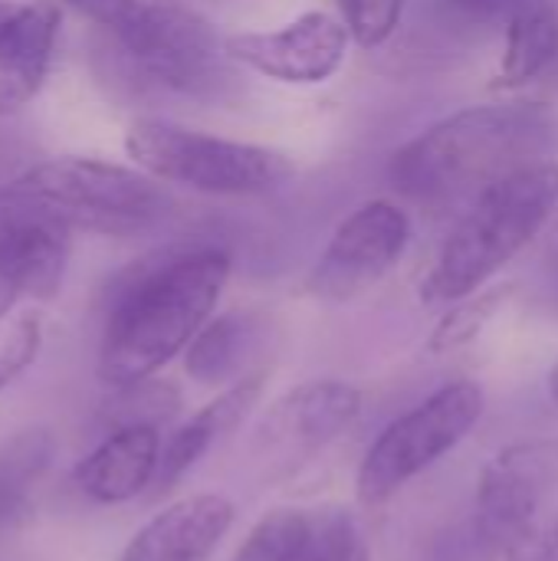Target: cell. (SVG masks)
I'll list each match as a JSON object with an SVG mask.
<instances>
[{
	"label": "cell",
	"mask_w": 558,
	"mask_h": 561,
	"mask_svg": "<svg viewBox=\"0 0 558 561\" xmlns=\"http://www.w3.org/2000/svg\"><path fill=\"white\" fill-rule=\"evenodd\" d=\"M234 260L224 247H184L138 260L109 296L95 371L109 388L155 378L214 319Z\"/></svg>",
	"instance_id": "obj_1"
},
{
	"label": "cell",
	"mask_w": 558,
	"mask_h": 561,
	"mask_svg": "<svg viewBox=\"0 0 558 561\" xmlns=\"http://www.w3.org/2000/svg\"><path fill=\"white\" fill-rule=\"evenodd\" d=\"M556 118L543 102L467 105L391 154V184L418 204H447L480 194L503 174L539 161Z\"/></svg>",
	"instance_id": "obj_2"
},
{
	"label": "cell",
	"mask_w": 558,
	"mask_h": 561,
	"mask_svg": "<svg viewBox=\"0 0 558 561\" xmlns=\"http://www.w3.org/2000/svg\"><path fill=\"white\" fill-rule=\"evenodd\" d=\"M558 217V161H529L487 184L421 279V302L454 306L480 293Z\"/></svg>",
	"instance_id": "obj_3"
},
{
	"label": "cell",
	"mask_w": 558,
	"mask_h": 561,
	"mask_svg": "<svg viewBox=\"0 0 558 561\" xmlns=\"http://www.w3.org/2000/svg\"><path fill=\"white\" fill-rule=\"evenodd\" d=\"M125 154L161 184L214 197L270 194L293 178L289 158L276 148L207 135L164 118H135L125 131Z\"/></svg>",
	"instance_id": "obj_4"
},
{
	"label": "cell",
	"mask_w": 558,
	"mask_h": 561,
	"mask_svg": "<svg viewBox=\"0 0 558 561\" xmlns=\"http://www.w3.org/2000/svg\"><path fill=\"white\" fill-rule=\"evenodd\" d=\"M10 187L49 204L72 230L102 237L145 233L171 210V194L158 178L102 158H49L13 178Z\"/></svg>",
	"instance_id": "obj_5"
},
{
	"label": "cell",
	"mask_w": 558,
	"mask_h": 561,
	"mask_svg": "<svg viewBox=\"0 0 558 561\" xmlns=\"http://www.w3.org/2000/svg\"><path fill=\"white\" fill-rule=\"evenodd\" d=\"M483 417V391L474 381H451L418 408L391 421L358 463L355 493L362 506L388 503L401 486L447 457Z\"/></svg>",
	"instance_id": "obj_6"
},
{
	"label": "cell",
	"mask_w": 558,
	"mask_h": 561,
	"mask_svg": "<svg viewBox=\"0 0 558 561\" xmlns=\"http://www.w3.org/2000/svg\"><path fill=\"white\" fill-rule=\"evenodd\" d=\"M112 36L148 79L174 92L210 89L227 59L214 23L184 0H135L132 16Z\"/></svg>",
	"instance_id": "obj_7"
},
{
	"label": "cell",
	"mask_w": 558,
	"mask_h": 561,
	"mask_svg": "<svg viewBox=\"0 0 558 561\" xmlns=\"http://www.w3.org/2000/svg\"><path fill=\"white\" fill-rule=\"evenodd\" d=\"M411 243V217L401 204L375 197L355 207L329 237L309 293L329 302H349L382 283Z\"/></svg>",
	"instance_id": "obj_8"
},
{
	"label": "cell",
	"mask_w": 558,
	"mask_h": 561,
	"mask_svg": "<svg viewBox=\"0 0 558 561\" xmlns=\"http://www.w3.org/2000/svg\"><path fill=\"white\" fill-rule=\"evenodd\" d=\"M349 46V26L326 10H306L280 30H250L224 36L227 59L283 85L329 82L342 69Z\"/></svg>",
	"instance_id": "obj_9"
},
{
	"label": "cell",
	"mask_w": 558,
	"mask_h": 561,
	"mask_svg": "<svg viewBox=\"0 0 558 561\" xmlns=\"http://www.w3.org/2000/svg\"><path fill=\"white\" fill-rule=\"evenodd\" d=\"M558 490V437L516 440L493 454L477 483V526L490 542L506 546Z\"/></svg>",
	"instance_id": "obj_10"
},
{
	"label": "cell",
	"mask_w": 558,
	"mask_h": 561,
	"mask_svg": "<svg viewBox=\"0 0 558 561\" xmlns=\"http://www.w3.org/2000/svg\"><path fill=\"white\" fill-rule=\"evenodd\" d=\"M72 247V227L43 201L13 191H0V279L20 296L53 299L62 286Z\"/></svg>",
	"instance_id": "obj_11"
},
{
	"label": "cell",
	"mask_w": 558,
	"mask_h": 561,
	"mask_svg": "<svg viewBox=\"0 0 558 561\" xmlns=\"http://www.w3.org/2000/svg\"><path fill=\"white\" fill-rule=\"evenodd\" d=\"M362 414V391L349 381L322 378L276 398L257 427V447L276 463H296L339 440Z\"/></svg>",
	"instance_id": "obj_12"
},
{
	"label": "cell",
	"mask_w": 558,
	"mask_h": 561,
	"mask_svg": "<svg viewBox=\"0 0 558 561\" xmlns=\"http://www.w3.org/2000/svg\"><path fill=\"white\" fill-rule=\"evenodd\" d=\"M234 561H372L358 519L335 503L266 513Z\"/></svg>",
	"instance_id": "obj_13"
},
{
	"label": "cell",
	"mask_w": 558,
	"mask_h": 561,
	"mask_svg": "<svg viewBox=\"0 0 558 561\" xmlns=\"http://www.w3.org/2000/svg\"><path fill=\"white\" fill-rule=\"evenodd\" d=\"M237 510L220 493H197L151 516L115 561H207L224 542Z\"/></svg>",
	"instance_id": "obj_14"
},
{
	"label": "cell",
	"mask_w": 558,
	"mask_h": 561,
	"mask_svg": "<svg viewBox=\"0 0 558 561\" xmlns=\"http://www.w3.org/2000/svg\"><path fill=\"white\" fill-rule=\"evenodd\" d=\"M161 444H164L161 431L151 424L115 427L95 450H89L76 463L72 483L89 503L99 506L128 503L141 496L148 486H155Z\"/></svg>",
	"instance_id": "obj_15"
},
{
	"label": "cell",
	"mask_w": 558,
	"mask_h": 561,
	"mask_svg": "<svg viewBox=\"0 0 558 561\" xmlns=\"http://www.w3.org/2000/svg\"><path fill=\"white\" fill-rule=\"evenodd\" d=\"M62 13L56 3H20L0 30V115L30 105L49 72Z\"/></svg>",
	"instance_id": "obj_16"
},
{
	"label": "cell",
	"mask_w": 558,
	"mask_h": 561,
	"mask_svg": "<svg viewBox=\"0 0 558 561\" xmlns=\"http://www.w3.org/2000/svg\"><path fill=\"white\" fill-rule=\"evenodd\" d=\"M266 375L253 371L240 381H234L227 391H220L214 401H207L197 414H191L164 444H161V463H158V477H155V490H171L224 434L237 431L250 411L257 408L260 394H263Z\"/></svg>",
	"instance_id": "obj_17"
},
{
	"label": "cell",
	"mask_w": 558,
	"mask_h": 561,
	"mask_svg": "<svg viewBox=\"0 0 558 561\" xmlns=\"http://www.w3.org/2000/svg\"><path fill=\"white\" fill-rule=\"evenodd\" d=\"M558 62V7L553 0H523L506 20V43L500 59V89L536 82Z\"/></svg>",
	"instance_id": "obj_18"
},
{
	"label": "cell",
	"mask_w": 558,
	"mask_h": 561,
	"mask_svg": "<svg viewBox=\"0 0 558 561\" xmlns=\"http://www.w3.org/2000/svg\"><path fill=\"white\" fill-rule=\"evenodd\" d=\"M260 322L250 312H224L210 319L184 352V371L197 385H234L243 375V365L257 352Z\"/></svg>",
	"instance_id": "obj_19"
},
{
	"label": "cell",
	"mask_w": 558,
	"mask_h": 561,
	"mask_svg": "<svg viewBox=\"0 0 558 561\" xmlns=\"http://www.w3.org/2000/svg\"><path fill=\"white\" fill-rule=\"evenodd\" d=\"M53 457L56 444L46 431H23L20 437L7 440L0 450V536L30 516Z\"/></svg>",
	"instance_id": "obj_20"
},
{
	"label": "cell",
	"mask_w": 558,
	"mask_h": 561,
	"mask_svg": "<svg viewBox=\"0 0 558 561\" xmlns=\"http://www.w3.org/2000/svg\"><path fill=\"white\" fill-rule=\"evenodd\" d=\"M510 296H513V286L503 283V286H483L480 293H474L467 299H457L441 316V322L434 325V332L428 339V348L434 355H447V352H457V348L470 345L500 316V309L510 302Z\"/></svg>",
	"instance_id": "obj_21"
},
{
	"label": "cell",
	"mask_w": 558,
	"mask_h": 561,
	"mask_svg": "<svg viewBox=\"0 0 558 561\" xmlns=\"http://www.w3.org/2000/svg\"><path fill=\"white\" fill-rule=\"evenodd\" d=\"M115 394L105 401L102 421H109V427H132V424H151L161 427L164 421H171L181 408V394L174 385L168 381H135V385H122L112 388Z\"/></svg>",
	"instance_id": "obj_22"
},
{
	"label": "cell",
	"mask_w": 558,
	"mask_h": 561,
	"mask_svg": "<svg viewBox=\"0 0 558 561\" xmlns=\"http://www.w3.org/2000/svg\"><path fill=\"white\" fill-rule=\"evenodd\" d=\"M405 3L408 0H339L342 23L349 26L352 43L362 49H378L395 36L405 16Z\"/></svg>",
	"instance_id": "obj_23"
},
{
	"label": "cell",
	"mask_w": 558,
	"mask_h": 561,
	"mask_svg": "<svg viewBox=\"0 0 558 561\" xmlns=\"http://www.w3.org/2000/svg\"><path fill=\"white\" fill-rule=\"evenodd\" d=\"M43 345V322L36 312L20 316L10 332L0 339V391L10 388L39 355Z\"/></svg>",
	"instance_id": "obj_24"
},
{
	"label": "cell",
	"mask_w": 558,
	"mask_h": 561,
	"mask_svg": "<svg viewBox=\"0 0 558 561\" xmlns=\"http://www.w3.org/2000/svg\"><path fill=\"white\" fill-rule=\"evenodd\" d=\"M503 549L506 561H558V513L549 519H533Z\"/></svg>",
	"instance_id": "obj_25"
},
{
	"label": "cell",
	"mask_w": 558,
	"mask_h": 561,
	"mask_svg": "<svg viewBox=\"0 0 558 561\" xmlns=\"http://www.w3.org/2000/svg\"><path fill=\"white\" fill-rule=\"evenodd\" d=\"M59 3L82 13L86 20L105 26L109 33H118L135 10V0H59Z\"/></svg>",
	"instance_id": "obj_26"
},
{
	"label": "cell",
	"mask_w": 558,
	"mask_h": 561,
	"mask_svg": "<svg viewBox=\"0 0 558 561\" xmlns=\"http://www.w3.org/2000/svg\"><path fill=\"white\" fill-rule=\"evenodd\" d=\"M454 16L470 23H500L516 13L523 0H441Z\"/></svg>",
	"instance_id": "obj_27"
},
{
	"label": "cell",
	"mask_w": 558,
	"mask_h": 561,
	"mask_svg": "<svg viewBox=\"0 0 558 561\" xmlns=\"http://www.w3.org/2000/svg\"><path fill=\"white\" fill-rule=\"evenodd\" d=\"M16 299H23V296H20V293H16V289L7 283V279H0V319H3V316H7V312L16 306Z\"/></svg>",
	"instance_id": "obj_28"
},
{
	"label": "cell",
	"mask_w": 558,
	"mask_h": 561,
	"mask_svg": "<svg viewBox=\"0 0 558 561\" xmlns=\"http://www.w3.org/2000/svg\"><path fill=\"white\" fill-rule=\"evenodd\" d=\"M16 7H20V3H7V0H0V30L10 23V16L16 13Z\"/></svg>",
	"instance_id": "obj_29"
},
{
	"label": "cell",
	"mask_w": 558,
	"mask_h": 561,
	"mask_svg": "<svg viewBox=\"0 0 558 561\" xmlns=\"http://www.w3.org/2000/svg\"><path fill=\"white\" fill-rule=\"evenodd\" d=\"M549 391H553V398H556L558 404V362L553 365V371H549Z\"/></svg>",
	"instance_id": "obj_30"
},
{
	"label": "cell",
	"mask_w": 558,
	"mask_h": 561,
	"mask_svg": "<svg viewBox=\"0 0 558 561\" xmlns=\"http://www.w3.org/2000/svg\"><path fill=\"white\" fill-rule=\"evenodd\" d=\"M556 270H558V250H556Z\"/></svg>",
	"instance_id": "obj_31"
},
{
	"label": "cell",
	"mask_w": 558,
	"mask_h": 561,
	"mask_svg": "<svg viewBox=\"0 0 558 561\" xmlns=\"http://www.w3.org/2000/svg\"><path fill=\"white\" fill-rule=\"evenodd\" d=\"M0 191H3V184H0Z\"/></svg>",
	"instance_id": "obj_32"
}]
</instances>
